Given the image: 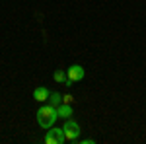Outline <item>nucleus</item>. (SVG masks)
Returning <instances> with one entry per match:
<instances>
[{
  "label": "nucleus",
  "instance_id": "nucleus-5",
  "mask_svg": "<svg viewBox=\"0 0 146 144\" xmlns=\"http://www.w3.org/2000/svg\"><path fill=\"white\" fill-rule=\"evenodd\" d=\"M56 113H58V117L60 119H70L72 117V107H70V103H60L58 107H56Z\"/></svg>",
  "mask_w": 146,
  "mask_h": 144
},
{
  "label": "nucleus",
  "instance_id": "nucleus-4",
  "mask_svg": "<svg viewBox=\"0 0 146 144\" xmlns=\"http://www.w3.org/2000/svg\"><path fill=\"white\" fill-rule=\"evenodd\" d=\"M84 66H80V64H72V66L68 68V80L74 84V82H80V80H84Z\"/></svg>",
  "mask_w": 146,
  "mask_h": 144
},
{
  "label": "nucleus",
  "instance_id": "nucleus-8",
  "mask_svg": "<svg viewBox=\"0 0 146 144\" xmlns=\"http://www.w3.org/2000/svg\"><path fill=\"white\" fill-rule=\"evenodd\" d=\"M53 78H55V82H58V84H66V72L64 70H56L55 74H53Z\"/></svg>",
  "mask_w": 146,
  "mask_h": 144
},
{
  "label": "nucleus",
  "instance_id": "nucleus-9",
  "mask_svg": "<svg viewBox=\"0 0 146 144\" xmlns=\"http://www.w3.org/2000/svg\"><path fill=\"white\" fill-rule=\"evenodd\" d=\"M74 101V98L70 96V94H66V96H62V103H72Z\"/></svg>",
  "mask_w": 146,
  "mask_h": 144
},
{
  "label": "nucleus",
  "instance_id": "nucleus-6",
  "mask_svg": "<svg viewBox=\"0 0 146 144\" xmlns=\"http://www.w3.org/2000/svg\"><path fill=\"white\" fill-rule=\"evenodd\" d=\"M49 96H51V92L47 88H35V92H33V100H37V101H47Z\"/></svg>",
  "mask_w": 146,
  "mask_h": 144
},
{
  "label": "nucleus",
  "instance_id": "nucleus-2",
  "mask_svg": "<svg viewBox=\"0 0 146 144\" xmlns=\"http://www.w3.org/2000/svg\"><path fill=\"white\" fill-rule=\"evenodd\" d=\"M62 131H64V136H66V140H78L80 136V125L74 119H66L64 123V127H62Z\"/></svg>",
  "mask_w": 146,
  "mask_h": 144
},
{
  "label": "nucleus",
  "instance_id": "nucleus-3",
  "mask_svg": "<svg viewBox=\"0 0 146 144\" xmlns=\"http://www.w3.org/2000/svg\"><path fill=\"white\" fill-rule=\"evenodd\" d=\"M45 142L47 144H62V142H66L64 131H62V129H56V127H51V131H47V134H45Z\"/></svg>",
  "mask_w": 146,
  "mask_h": 144
},
{
  "label": "nucleus",
  "instance_id": "nucleus-10",
  "mask_svg": "<svg viewBox=\"0 0 146 144\" xmlns=\"http://www.w3.org/2000/svg\"><path fill=\"white\" fill-rule=\"evenodd\" d=\"M80 144H96L94 138H84V140H80Z\"/></svg>",
  "mask_w": 146,
  "mask_h": 144
},
{
  "label": "nucleus",
  "instance_id": "nucleus-7",
  "mask_svg": "<svg viewBox=\"0 0 146 144\" xmlns=\"http://www.w3.org/2000/svg\"><path fill=\"white\" fill-rule=\"evenodd\" d=\"M47 101H49V103H51L53 107H58V105L62 103V96H60L58 92H53V94L49 96V100H47Z\"/></svg>",
  "mask_w": 146,
  "mask_h": 144
},
{
  "label": "nucleus",
  "instance_id": "nucleus-1",
  "mask_svg": "<svg viewBox=\"0 0 146 144\" xmlns=\"http://www.w3.org/2000/svg\"><path fill=\"white\" fill-rule=\"evenodd\" d=\"M56 119H58L56 107H53L51 103H49V105H43L41 109L37 111V123H39L41 129H51V127H55Z\"/></svg>",
  "mask_w": 146,
  "mask_h": 144
}]
</instances>
